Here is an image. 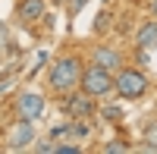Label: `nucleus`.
Returning a JSON list of instances; mask_svg holds the SVG:
<instances>
[{"instance_id":"obj_9","label":"nucleus","mask_w":157,"mask_h":154,"mask_svg":"<svg viewBox=\"0 0 157 154\" xmlns=\"http://www.w3.org/2000/svg\"><path fill=\"white\" fill-rule=\"evenodd\" d=\"M135 41H138V47H157V22H145L138 29V35H135Z\"/></svg>"},{"instance_id":"obj_13","label":"nucleus","mask_w":157,"mask_h":154,"mask_svg":"<svg viewBox=\"0 0 157 154\" xmlns=\"http://www.w3.org/2000/svg\"><path fill=\"white\" fill-rule=\"evenodd\" d=\"M151 10H154V16H157V0H154V3H151Z\"/></svg>"},{"instance_id":"obj_1","label":"nucleus","mask_w":157,"mask_h":154,"mask_svg":"<svg viewBox=\"0 0 157 154\" xmlns=\"http://www.w3.org/2000/svg\"><path fill=\"white\" fill-rule=\"evenodd\" d=\"M78 79H82V66H78V60L75 57H63L57 60L54 66H50V91H57V94H69L75 91V85Z\"/></svg>"},{"instance_id":"obj_11","label":"nucleus","mask_w":157,"mask_h":154,"mask_svg":"<svg viewBox=\"0 0 157 154\" xmlns=\"http://www.w3.org/2000/svg\"><path fill=\"white\" fill-rule=\"evenodd\" d=\"M104 120H110V123H120L123 120V107H104Z\"/></svg>"},{"instance_id":"obj_6","label":"nucleus","mask_w":157,"mask_h":154,"mask_svg":"<svg viewBox=\"0 0 157 154\" xmlns=\"http://www.w3.org/2000/svg\"><path fill=\"white\" fill-rule=\"evenodd\" d=\"M91 63L101 69H107V72H116V69H123V54L116 47H107V44H101L91 50Z\"/></svg>"},{"instance_id":"obj_12","label":"nucleus","mask_w":157,"mask_h":154,"mask_svg":"<svg viewBox=\"0 0 157 154\" xmlns=\"http://www.w3.org/2000/svg\"><path fill=\"white\" fill-rule=\"evenodd\" d=\"M104 151H107V154H113V151H116V154H123L126 145H123V142H110V145H104Z\"/></svg>"},{"instance_id":"obj_2","label":"nucleus","mask_w":157,"mask_h":154,"mask_svg":"<svg viewBox=\"0 0 157 154\" xmlns=\"http://www.w3.org/2000/svg\"><path fill=\"white\" fill-rule=\"evenodd\" d=\"M78 88H82L85 94H91V98H107V94L113 91V75H110L107 69H101V66L91 63L88 69H82Z\"/></svg>"},{"instance_id":"obj_10","label":"nucleus","mask_w":157,"mask_h":154,"mask_svg":"<svg viewBox=\"0 0 157 154\" xmlns=\"http://www.w3.org/2000/svg\"><path fill=\"white\" fill-rule=\"evenodd\" d=\"M145 151H157V123H151L145 129V145H141Z\"/></svg>"},{"instance_id":"obj_7","label":"nucleus","mask_w":157,"mask_h":154,"mask_svg":"<svg viewBox=\"0 0 157 154\" xmlns=\"http://www.w3.org/2000/svg\"><path fill=\"white\" fill-rule=\"evenodd\" d=\"M10 148L13 151H19V148H25L29 142H35V126H32V120H25V117H19V123H13V129H10Z\"/></svg>"},{"instance_id":"obj_14","label":"nucleus","mask_w":157,"mask_h":154,"mask_svg":"<svg viewBox=\"0 0 157 154\" xmlns=\"http://www.w3.org/2000/svg\"><path fill=\"white\" fill-rule=\"evenodd\" d=\"M54 3H66V0H54Z\"/></svg>"},{"instance_id":"obj_3","label":"nucleus","mask_w":157,"mask_h":154,"mask_svg":"<svg viewBox=\"0 0 157 154\" xmlns=\"http://www.w3.org/2000/svg\"><path fill=\"white\" fill-rule=\"evenodd\" d=\"M116 94L126 98V101H135L148 91V79H145V72H138V69H116Z\"/></svg>"},{"instance_id":"obj_5","label":"nucleus","mask_w":157,"mask_h":154,"mask_svg":"<svg viewBox=\"0 0 157 154\" xmlns=\"http://www.w3.org/2000/svg\"><path fill=\"white\" fill-rule=\"evenodd\" d=\"M16 110H19V117H25V120L35 123V120L44 117V98L38 91H22L16 98Z\"/></svg>"},{"instance_id":"obj_4","label":"nucleus","mask_w":157,"mask_h":154,"mask_svg":"<svg viewBox=\"0 0 157 154\" xmlns=\"http://www.w3.org/2000/svg\"><path fill=\"white\" fill-rule=\"evenodd\" d=\"M63 113L72 120H88L94 113V98L85 94V91H69L66 101H63Z\"/></svg>"},{"instance_id":"obj_8","label":"nucleus","mask_w":157,"mask_h":154,"mask_svg":"<svg viewBox=\"0 0 157 154\" xmlns=\"http://www.w3.org/2000/svg\"><path fill=\"white\" fill-rule=\"evenodd\" d=\"M44 10H47L44 0H22L19 3V19L22 22H35V19L44 16Z\"/></svg>"}]
</instances>
